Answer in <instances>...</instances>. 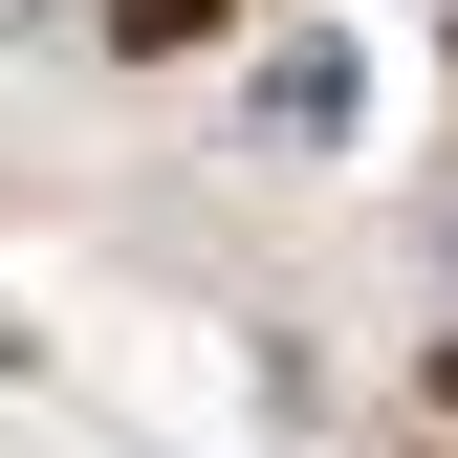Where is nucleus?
I'll use <instances>...</instances> for the list:
<instances>
[{
    "label": "nucleus",
    "mask_w": 458,
    "mask_h": 458,
    "mask_svg": "<svg viewBox=\"0 0 458 458\" xmlns=\"http://www.w3.org/2000/svg\"><path fill=\"white\" fill-rule=\"evenodd\" d=\"M437 415H458V350H437Z\"/></svg>",
    "instance_id": "nucleus-1"
}]
</instances>
